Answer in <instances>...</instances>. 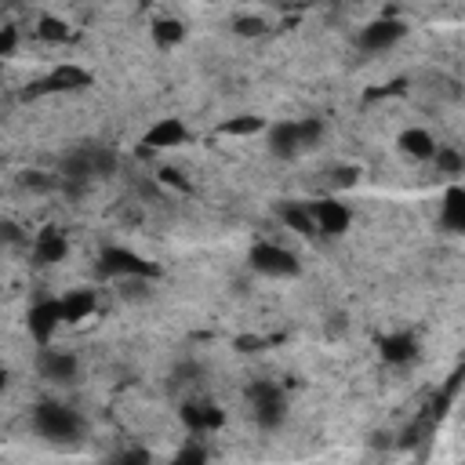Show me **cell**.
Returning <instances> with one entry per match:
<instances>
[{"label": "cell", "instance_id": "obj_1", "mask_svg": "<svg viewBox=\"0 0 465 465\" xmlns=\"http://www.w3.org/2000/svg\"><path fill=\"white\" fill-rule=\"evenodd\" d=\"M33 429L47 443H69V440H76L84 432V418H80L76 407H69L62 400H44L33 411Z\"/></svg>", "mask_w": 465, "mask_h": 465}, {"label": "cell", "instance_id": "obj_2", "mask_svg": "<svg viewBox=\"0 0 465 465\" xmlns=\"http://www.w3.org/2000/svg\"><path fill=\"white\" fill-rule=\"evenodd\" d=\"M247 407H251L258 429H265V432H272L287 421V392H283V385H276L269 378H258L247 385Z\"/></svg>", "mask_w": 465, "mask_h": 465}, {"label": "cell", "instance_id": "obj_3", "mask_svg": "<svg viewBox=\"0 0 465 465\" xmlns=\"http://www.w3.org/2000/svg\"><path fill=\"white\" fill-rule=\"evenodd\" d=\"M98 272L102 276H113V280H127V276H145V280H156L160 276V265L142 258L138 251L131 247H105L98 254Z\"/></svg>", "mask_w": 465, "mask_h": 465}, {"label": "cell", "instance_id": "obj_4", "mask_svg": "<svg viewBox=\"0 0 465 465\" xmlns=\"http://www.w3.org/2000/svg\"><path fill=\"white\" fill-rule=\"evenodd\" d=\"M247 262H251V269L254 272H262V276H276V280H283V276H298V254L294 251H287L283 243H272V240H262V243H254L251 251H247Z\"/></svg>", "mask_w": 465, "mask_h": 465}, {"label": "cell", "instance_id": "obj_5", "mask_svg": "<svg viewBox=\"0 0 465 465\" xmlns=\"http://www.w3.org/2000/svg\"><path fill=\"white\" fill-rule=\"evenodd\" d=\"M36 371L44 381L51 385H73L76 374H80V360L65 349H54V345H40V356H36Z\"/></svg>", "mask_w": 465, "mask_h": 465}, {"label": "cell", "instance_id": "obj_6", "mask_svg": "<svg viewBox=\"0 0 465 465\" xmlns=\"http://www.w3.org/2000/svg\"><path fill=\"white\" fill-rule=\"evenodd\" d=\"M403 36H407V22H400V18H374V22H367L360 29V47L367 54H381V51L396 47Z\"/></svg>", "mask_w": 465, "mask_h": 465}, {"label": "cell", "instance_id": "obj_7", "mask_svg": "<svg viewBox=\"0 0 465 465\" xmlns=\"http://www.w3.org/2000/svg\"><path fill=\"white\" fill-rule=\"evenodd\" d=\"M178 418L193 436H203V432H214L225 425V411L214 400H185L178 407Z\"/></svg>", "mask_w": 465, "mask_h": 465}, {"label": "cell", "instance_id": "obj_8", "mask_svg": "<svg viewBox=\"0 0 465 465\" xmlns=\"http://www.w3.org/2000/svg\"><path fill=\"white\" fill-rule=\"evenodd\" d=\"M62 323H65V320H62V302H58V298L36 302V305L29 309V316H25V327H29V334H33L36 345H51V338L58 334Z\"/></svg>", "mask_w": 465, "mask_h": 465}, {"label": "cell", "instance_id": "obj_9", "mask_svg": "<svg viewBox=\"0 0 465 465\" xmlns=\"http://www.w3.org/2000/svg\"><path fill=\"white\" fill-rule=\"evenodd\" d=\"M265 149H269V156H276V160H294V156H302L305 145H302V127H298V120L269 124V127H265Z\"/></svg>", "mask_w": 465, "mask_h": 465}, {"label": "cell", "instance_id": "obj_10", "mask_svg": "<svg viewBox=\"0 0 465 465\" xmlns=\"http://www.w3.org/2000/svg\"><path fill=\"white\" fill-rule=\"evenodd\" d=\"M189 138V131H185V124L178 120V116H163V120H156L145 134H142V156H149V153H163V149H178L182 142Z\"/></svg>", "mask_w": 465, "mask_h": 465}, {"label": "cell", "instance_id": "obj_11", "mask_svg": "<svg viewBox=\"0 0 465 465\" xmlns=\"http://www.w3.org/2000/svg\"><path fill=\"white\" fill-rule=\"evenodd\" d=\"M309 211H312V222L323 236H341L349 229V207L338 203L334 196H323V200H309Z\"/></svg>", "mask_w": 465, "mask_h": 465}, {"label": "cell", "instance_id": "obj_12", "mask_svg": "<svg viewBox=\"0 0 465 465\" xmlns=\"http://www.w3.org/2000/svg\"><path fill=\"white\" fill-rule=\"evenodd\" d=\"M378 356L389 367H407L411 360H418V338L411 331H392L378 338Z\"/></svg>", "mask_w": 465, "mask_h": 465}, {"label": "cell", "instance_id": "obj_13", "mask_svg": "<svg viewBox=\"0 0 465 465\" xmlns=\"http://www.w3.org/2000/svg\"><path fill=\"white\" fill-rule=\"evenodd\" d=\"M65 254H69V243H65L62 229H44L33 236V262L36 265H58V262H65Z\"/></svg>", "mask_w": 465, "mask_h": 465}, {"label": "cell", "instance_id": "obj_14", "mask_svg": "<svg viewBox=\"0 0 465 465\" xmlns=\"http://www.w3.org/2000/svg\"><path fill=\"white\" fill-rule=\"evenodd\" d=\"M280 222L291 229V232H298V236H320V229H316V222H312V211H309V200H287V203H280Z\"/></svg>", "mask_w": 465, "mask_h": 465}, {"label": "cell", "instance_id": "obj_15", "mask_svg": "<svg viewBox=\"0 0 465 465\" xmlns=\"http://www.w3.org/2000/svg\"><path fill=\"white\" fill-rule=\"evenodd\" d=\"M440 225L447 232H465V189L450 185L443 193V207H440Z\"/></svg>", "mask_w": 465, "mask_h": 465}, {"label": "cell", "instance_id": "obj_16", "mask_svg": "<svg viewBox=\"0 0 465 465\" xmlns=\"http://www.w3.org/2000/svg\"><path fill=\"white\" fill-rule=\"evenodd\" d=\"M58 302H62V320H65V323H80V320H87V316L94 312V291H87V287L69 291V294L58 298Z\"/></svg>", "mask_w": 465, "mask_h": 465}, {"label": "cell", "instance_id": "obj_17", "mask_svg": "<svg viewBox=\"0 0 465 465\" xmlns=\"http://www.w3.org/2000/svg\"><path fill=\"white\" fill-rule=\"evenodd\" d=\"M400 145H403V153L414 156V160H432V153H436V138H432L425 127H407V131L400 134Z\"/></svg>", "mask_w": 465, "mask_h": 465}, {"label": "cell", "instance_id": "obj_18", "mask_svg": "<svg viewBox=\"0 0 465 465\" xmlns=\"http://www.w3.org/2000/svg\"><path fill=\"white\" fill-rule=\"evenodd\" d=\"M149 33H153V40H156V47H163V51L185 40V25H182V18H156Z\"/></svg>", "mask_w": 465, "mask_h": 465}, {"label": "cell", "instance_id": "obj_19", "mask_svg": "<svg viewBox=\"0 0 465 465\" xmlns=\"http://www.w3.org/2000/svg\"><path fill=\"white\" fill-rule=\"evenodd\" d=\"M40 87H47V91H69V87H87V73L84 69H76V65H62V69H54Z\"/></svg>", "mask_w": 465, "mask_h": 465}, {"label": "cell", "instance_id": "obj_20", "mask_svg": "<svg viewBox=\"0 0 465 465\" xmlns=\"http://www.w3.org/2000/svg\"><path fill=\"white\" fill-rule=\"evenodd\" d=\"M265 131V120L262 116H232L222 124V134H232V138H251V134H262Z\"/></svg>", "mask_w": 465, "mask_h": 465}, {"label": "cell", "instance_id": "obj_21", "mask_svg": "<svg viewBox=\"0 0 465 465\" xmlns=\"http://www.w3.org/2000/svg\"><path fill=\"white\" fill-rule=\"evenodd\" d=\"M432 160H436V171H443V174H461V167H465V160H461V153L454 149V145H436V153H432Z\"/></svg>", "mask_w": 465, "mask_h": 465}, {"label": "cell", "instance_id": "obj_22", "mask_svg": "<svg viewBox=\"0 0 465 465\" xmlns=\"http://www.w3.org/2000/svg\"><path fill=\"white\" fill-rule=\"evenodd\" d=\"M298 127H302V145H305V153L316 149L320 138H323V120H320V116H305V120H298Z\"/></svg>", "mask_w": 465, "mask_h": 465}, {"label": "cell", "instance_id": "obj_23", "mask_svg": "<svg viewBox=\"0 0 465 465\" xmlns=\"http://www.w3.org/2000/svg\"><path fill=\"white\" fill-rule=\"evenodd\" d=\"M265 29H269V22L258 18V15H240V18L232 22V33H236V36H262Z\"/></svg>", "mask_w": 465, "mask_h": 465}, {"label": "cell", "instance_id": "obj_24", "mask_svg": "<svg viewBox=\"0 0 465 465\" xmlns=\"http://www.w3.org/2000/svg\"><path fill=\"white\" fill-rule=\"evenodd\" d=\"M22 185L33 189V193H54L58 189V178L54 174H44V171H25L22 174Z\"/></svg>", "mask_w": 465, "mask_h": 465}, {"label": "cell", "instance_id": "obj_25", "mask_svg": "<svg viewBox=\"0 0 465 465\" xmlns=\"http://www.w3.org/2000/svg\"><path fill=\"white\" fill-rule=\"evenodd\" d=\"M203 378V371H200V363H193V360H185V363H178L174 371H171V381L174 385H196Z\"/></svg>", "mask_w": 465, "mask_h": 465}, {"label": "cell", "instance_id": "obj_26", "mask_svg": "<svg viewBox=\"0 0 465 465\" xmlns=\"http://www.w3.org/2000/svg\"><path fill=\"white\" fill-rule=\"evenodd\" d=\"M40 36L44 40H65L69 36V25L62 18H40Z\"/></svg>", "mask_w": 465, "mask_h": 465}, {"label": "cell", "instance_id": "obj_27", "mask_svg": "<svg viewBox=\"0 0 465 465\" xmlns=\"http://www.w3.org/2000/svg\"><path fill=\"white\" fill-rule=\"evenodd\" d=\"M356 167H331V189H345V185H356Z\"/></svg>", "mask_w": 465, "mask_h": 465}, {"label": "cell", "instance_id": "obj_28", "mask_svg": "<svg viewBox=\"0 0 465 465\" xmlns=\"http://www.w3.org/2000/svg\"><path fill=\"white\" fill-rule=\"evenodd\" d=\"M0 243H15V247H22V243H29V236H25L15 222H0Z\"/></svg>", "mask_w": 465, "mask_h": 465}, {"label": "cell", "instance_id": "obj_29", "mask_svg": "<svg viewBox=\"0 0 465 465\" xmlns=\"http://www.w3.org/2000/svg\"><path fill=\"white\" fill-rule=\"evenodd\" d=\"M174 461H207V447H203V443H185V447L174 454Z\"/></svg>", "mask_w": 465, "mask_h": 465}, {"label": "cell", "instance_id": "obj_30", "mask_svg": "<svg viewBox=\"0 0 465 465\" xmlns=\"http://www.w3.org/2000/svg\"><path fill=\"white\" fill-rule=\"evenodd\" d=\"M163 185H174V189H182V193H189V182L182 178V171H174V167H160V174H156Z\"/></svg>", "mask_w": 465, "mask_h": 465}, {"label": "cell", "instance_id": "obj_31", "mask_svg": "<svg viewBox=\"0 0 465 465\" xmlns=\"http://www.w3.org/2000/svg\"><path fill=\"white\" fill-rule=\"evenodd\" d=\"M4 385H7V371L0 367V389H4Z\"/></svg>", "mask_w": 465, "mask_h": 465}, {"label": "cell", "instance_id": "obj_32", "mask_svg": "<svg viewBox=\"0 0 465 465\" xmlns=\"http://www.w3.org/2000/svg\"><path fill=\"white\" fill-rule=\"evenodd\" d=\"M262 4H283V0H262Z\"/></svg>", "mask_w": 465, "mask_h": 465}]
</instances>
